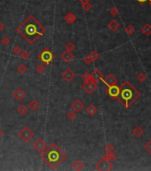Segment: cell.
Instances as JSON below:
<instances>
[{
  "label": "cell",
  "mask_w": 151,
  "mask_h": 171,
  "mask_svg": "<svg viewBox=\"0 0 151 171\" xmlns=\"http://www.w3.org/2000/svg\"><path fill=\"white\" fill-rule=\"evenodd\" d=\"M17 31L29 44L33 45L46 33V28L33 15H30L18 27Z\"/></svg>",
  "instance_id": "6da1fadb"
},
{
  "label": "cell",
  "mask_w": 151,
  "mask_h": 171,
  "mask_svg": "<svg viewBox=\"0 0 151 171\" xmlns=\"http://www.w3.org/2000/svg\"><path fill=\"white\" fill-rule=\"evenodd\" d=\"M67 154L54 143L47 146L41 152L42 159L52 169L57 168L67 159Z\"/></svg>",
  "instance_id": "7a4b0ae2"
},
{
  "label": "cell",
  "mask_w": 151,
  "mask_h": 171,
  "mask_svg": "<svg viewBox=\"0 0 151 171\" xmlns=\"http://www.w3.org/2000/svg\"><path fill=\"white\" fill-rule=\"evenodd\" d=\"M141 97V92L138 91L129 81L125 80L120 86V94L118 100L125 109H128Z\"/></svg>",
  "instance_id": "3957f363"
},
{
  "label": "cell",
  "mask_w": 151,
  "mask_h": 171,
  "mask_svg": "<svg viewBox=\"0 0 151 171\" xmlns=\"http://www.w3.org/2000/svg\"><path fill=\"white\" fill-rule=\"evenodd\" d=\"M37 58L42 63H44V65H49L53 61L55 60L56 56L53 52L51 51V49L49 48H44L39 55H37Z\"/></svg>",
  "instance_id": "277c9868"
},
{
  "label": "cell",
  "mask_w": 151,
  "mask_h": 171,
  "mask_svg": "<svg viewBox=\"0 0 151 171\" xmlns=\"http://www.w3.org/2000/svg\"><path fill=\"white\" fill-rule=\"evenodd\" d=\"M34 136H35V135H34L32 130H31L29 127H22L19 132L20 139L25 143H30V142L34 138Z\"/></svg>",
  "instance_id": "5b68a950"
},
{
  "label": "cell",
  "mask_w": 151,
  "mask_h": 171,
  "mask_svg": "<svg viewBox=\"0 0 151 171\" xmlns=\"http://www.w3.org/2000/svg\"><path fill=\"white\" fill-rule=\"evenodd\" d=\"M96 169L100 171H109L113 169V165H112L111 161H108L104 158H102L96 164Z\"/></svg>",
  "instance_id": "8992f818"
},
{
  "label": "cell",
  "mask_w": 151,
  "mask_h": 171,
  "mask_svg": "<svg viewBox=\"0 0 151 171\" xmlns=\"http://www.w3.org/2000/svg\"><path fill=\"white\" fill-rule=\"evenodd\" d=\"M106 93L109 97L115 100H118L119 97V94H120V87H118V85L110 86L106 88Z\"/></svg>",
  "instance_id": "52a82bcc"
},
{
  "label": "cell",
  "mask_w": 151,
  "mask_h": 171,
  "mask_svg": "<svg viewBox=\"0 0 151 171\" xmlns=\"http://www.w3.org/2000/svg\"><path fill=\"white\" fill-rule=\"evenodd\" d=\"M46 147H47L46 143L44 141V139H42V138L37 139V140L34 142V143H33L34 150H35L36 152H40V153H41V152L44 149H46Z\"/></svg>",
  "instance_id": "ba28073f"
},
{
  "label": "cell",
  "mask_w": 151,
  "mask_h": 171,
  "mask_svg": "<svg viewBox=\"0 0 151 171\" xmlns=\"http://www.w3.org/2000/svg\"><path fill=\"white\" fill-rule=\"evenodd\" d=\"M62 79H64L65 81L68 83H70L74 78H76V72H74L71 69H67L61 74Z\"/></svg>",
  "instance_id": "9c48e42d"
},
{
  "label": "cell",
  "mask_w": 151,
  "mask_h": 171,
  "mask_svg": "<svg viewBox=\"0 0 151 171\" xmlns=\"http://www.w3.org/2000/svg\"><path fill=\"white\" fill-rule=\"evenodd\" d=\"M97 88H98L97 84H89V83H86V82H84L82 84V89L87 94H92L93 92L96 91Z\"/></svg>",
  "instance_id": "30bf717a"
},
{
  "label": "cell",
  "mask_w": 151,
  "mask_h": 171,
  "mask_svg": "<svg viewBox=\"0 0 151 171\" xmlns=\"http://www.w3.org/2000/svg\"><path fill=\"white\" fill-rule=\"evenodd\" d=\"M71 108L74 111L76 112H80L83 109L85 108L84 103L82 102L79 99H76L75 101H73L71 103Z\"/></svg>",
  "instance_id": "8fae6325"
},
{
  "label": "cell",
  "mask_w": 151,
  "mask_h": 171,
  "mask_svg": "<svg viewBox=\"0 0 151 171\" xmlns=\"http://www.w3.org/2000/svg\"><path fill=\"white\" fill-rule=\"evenodd\" d=\"M102 81L104 82V84L107 86V87H110V86L116 85L118 79H116V78L115 77L113 74H109L106 78H102Z\"/></svg>",
  "instance_id": "7c38bea8"
},
{
  "label": "cell",
  "mask_w": 151,
  "mask_h": 171,
  "mask_svg": "<svg viewBox=\"0 0 151 171\" xmlns=\"http://www.w3.org/2000/svg\"><path fill=\"white\" fill-rule=\"evenodd\" d=\"M90 74H91V78H93L96 82L100 81V80H102V78H103V74L99 69H94Z\"/></svg>",
  "instance_id": "4fadbf2b"
},
{
  "label": "cell",
  "mask_w": 151,
  "mask_h": 171,
  "mask_svg": "<svg viewBox=\"0 0 151 171\" xmlns=\"http://www.w3.org/2000/svg\"><path fill=\"white\" fill-rule=\"evenodd\" d=\"M60 59H61V61H63L64 62H66V63H69V62L74 59V55H72L71 52L65 51L60 55Z\"/></svg>",
  "instance_id": "5bb4252c"
},
{
  "label": "cell",
  "mask_w": 151,
  "mask_h": 171,
  "mask_svg": "<svg viewBox=\"0 0 151 171\" xmlns=\"http://www.w3.org/2000/svg\"><path fill=\"white\" fill-rule=\"evenodd\" d=\"M13 97L18 101V102H21V101L26 97V93L22 89L18 88L14 91V93H13Z\"/></svg>",
  "instance_id": "9a60e30c"
},
{
  "label": "cell",
  "mask_w": 151,
  "mask_h": 171,
  "mask_svg": "<svg viewBox=\"0 0 151 171\" xmlns=\"http://www.w3.org/2000/svg\"><path fill=\"white\" fill-rule=\"evenodd\" d=\"M119 27H120V24H119V22L115 19L111 20V21L109 22V24H108V28H109L111 31L118 30L119 29Z\"/></svg>",
  "instance_id": "2e32d148"
},
{
  "label": "cell",
  "mask_w": 151,
  "mask_h": 171,
  "mask_svg": "<svg viewBox=\"0 0 151 171\" xmlns=\"http://www.w3.org/2000/svg\"><path fill=\"white\" fill-rule=\"evenodd\" d=\"M85 111H86V113L89 114L90 116H93L98 112V109H97V107L95 106V105L90 104L85 108Z\"/></svg>",
  "instance_id": "e0dca14e"
},
{
  "label": "cell",
  "mask_w": 151,
  "mask_h": 171,
  "mask_svg": "<svg viewBox=\"0 0 151 171\" xmlns=\"http://www.w3.org/2000/svg\"><path fill=\"white\" fill-rule=\"evenodd\" d=\"M132 135L135 136V137H141V136H143V134H144V130H143V128L141 127H139V126H136L133 129H132Z\"/></svg>",
  "instance_id": "ac0fdd59"
},
{
  "label": "cell",
  "mask_w": 151,
  "mask_h": 171,
  "mask_svg": "<svg viewBox=\"0 0 151 171\" xmlns=\"http://www.w3.org/2000/svg\"><path fill=\"white\" fill-rule=\"evenodd\" d=\"M29 108H30L32 111H37L40 108V103L37 100H32V101H30V103H29Z\"/></svg>",
  "instance_id": "d6986e66"
},
{
  "label": "cell",
  "mask_w": 151,
  "mask_h": 171,
  "mask_svg": "<svg viewBox=\"0 0 151 171\" xmlns=\"http://www.w3.org/2000/svg\"><path fill=\"white\" fill-rule=\"evenodd\" d=\"M64 20L68 22V23L71 24V23H74V22L76 21V16L74 14V13H67V14L65 15Z\"/></svg>",
  "instance_id": "ffe728a7"
},
{
  "label": "cell",
  "mask_w": 151,
  "mask_h": 171,
  "mask_svg": "<svg viewBox=\"0 0 151 171\" xmlns=\"http://www.w3.org/2000/svg\"><path fill=\"white\" fill-rule=\"evenodd\" d=\"M84 167H85V164L83 163L81 161H79V159H76L75 162L72 164V168L76 171L82 170L83 168H84Z\"/></svg>",
  "instance_id": "44dd1931"
},
{
  "label": "cell",
  "mask_w": 151,
  "mask_h": 171,
  "mask_svg": "<svg viewBox=\"0 0 151 171\" xmlns=\"http://www.w3.org/2000/svg\"><path fill=\"white\" fill-rule=\"evenodd\" d=\"M103 158L108 159V161H116V158H118V155L115 153L114 152H106V153L104 154V156H103Z\"/></svg>",
  "instance_id": "7402d4cb"
},
{
  "label": "cell",
  "mask_w": 151,
  "mask_h": 171,
  "mask_svg": "<svg viewBox=\"0 0 151 171\" xmlns=\"http://www.w3.org/2000/svg\"><path fill=\"white\" fill-rule=\"evenodd\" d=\"M141 31H142L143 34L145 36H147V37L150 36L151 35V24L149 23L145 24V25L141 28Z\"/></svg>",
  "instance_id": "603a6c76"
},
{
  "label": "cell",
  "mask_w": 151,
  "mask_h": 171,
  "mask_svg": "<svg viewBox=\"0 0 151 171\" xmlns=\"http://www.w3.org/2000/svg\"><path fill=\"white\" fill-rule=\"evenodd\" d=\"M28 111H29V108L27 107L25 104H21L17 108V111L19 112L21 115H25V114H27Z\"/></svg>",
  "instance_id": "cb8c5ba5"
},
{
  "label": "cell",
  "mask_w": 151,
  "mask_h": 171,
  "mask_svg": "<svg viewBox=\"0 0 151 171\" xmlns=\"http://www.w3.org/2000/svg\"><path fill=\"white\" fill-rule=\"evenodd\" d=\"M17 71L19 72L20 74H24L27 72V71H28V68H27V66L24 63H21L18 65V67L16 68Z\"/></svg>",
  "instance_id": "d4e9b609"
},
{
  "label": "cell",
  "mask_w": 151,
  "mask_h": 171,
  "mask_svg": "<svg viewBox=\"0 0 151 171\" xmlns=\"http://www.w3.org/2000/svg\"><path fill=\"white\" fill-rule=\"evenodd\" d=\"M35 71H36V72H37L38 74H44L46 72V67L43 64H38L36 66Z\"/></svg>",
  "instance_id": "484cf974"
},
{
  "label": "cell",
  "mask_w": 151,
  "mask_h": 171,
  "mask_svg": "<svg viewBox=\"0 0 151 171\" xmlns=\"http://www.w3.org/2000/svg\"><path fill=\"white\" fill-rule=\"evenodd\" d=\"M65 49L68 52H72L76 49V45L73 42H68L66 46H65Z\"/></svg>",
  "instance_id": "4316f807"
},
{
  "label": "cell",
  "mask_w": 151,
  "mask_h": 171,
  "mask_svg": "<svg viewBox=\"0 0 151 171\" xmlns=\"http://www.w3.org/2000/svg\"><path fill=\"white\" fill-rule=\"evenodd\" d=\"M137 80L139 82V83H142L146 80V78H147V76H146V74L144 72H139L138 75H137Z\"/></svg>",
  "instance_id": "83f0119b"
},
{
  "label": "cell",
  "mask_w": 151,
  "mask_h": 171,
  "mask_svg": "<svg viewBox=\"0 0 151 171\" xmlns=\"http://www.w3.org/2000/svg\"><path fill=\"white\" fill-rule=\"evenodd\" d=\"M76 118V112L74 111H70L67 113V119L69 120H74Z\"/></svg>",
  "instance_id": "f1b7e54d"
},
{
  "label": "cell",
  "mask_w": 151,
  "mask_h": 171,
  "mask_svg": "<svg viewBox=\"0 0 151 171\" xmlns=\"http://www.w3.org/2000/svg\"><path fill=\"white\" fill-rule=\"evenodd\" d=\"M134 31H135V28L132 25H128V26H126V28H125V32L127 33V35H132L134 33Z\"/></svg>",
  "instance_id": "f546056e"
},
{
  "label": "cell",
  "mask_w": 151,
  "mask_h": 171,
  "mask_svg": "<svg viewBox=\"0 0 151 171\" xmlns=\"http://www.w3.org/2000/svg\"><path fill=\"white\" fill-rule=\"evenodd\" d=\"M89 56L91 57V59L92 60V62H95V61H97L100 58V55H99L98 53H97L96 51H92L91 52V54L89 55Z\"/></svg>",
  "instance_id": "4dcf8cb0"
},
{
  "label": "cell",
  "mask_w": 151,
  "mask_h": 171,
  "mask_svg": "<svg viewBox=\"0 0 151 171\" xmlns=\"http://www.w3.org/2000/svg\"><path fill=\"white\" fill-rule=\"evenodd\" d=\"M82 6H83V8H84V10L85 11V12H89V11L91 10L92 7V4L90 3V2H85V3H83Z\"/></svg>",
  "instance_id": "1f68e13d"
},
{
  "label": "cell",
  "mask_w": 151,
  "mask_h": 171,
  "mask_svg": "<svg viewBox=\"0 0 151 171\" xmlns=\"http://www.w3.org/2000/svg\"><path fill=\"white\" fill-rule=\"evenodd\" d=\"M21 52H22L21 47V46H15L14 47H13V53L15 55H21Z\"/></svg>",
  "instance_id": "d6a6232c"
},
{
  "label": "cell",
  "mask_w": 151,
  "mask_h": 171,
  "mask_svg": "<svg viewBox=\"0 0 151 171\" xmlns=\"http://www.w3.org/2000/svg\"><path fill=\"white\" fill-rule=\"evenodd\" d=\"M21 55L22 59H24V60H27V59H29V58L30 57V52H29L28 50L22 51L21 54Z\"/></svg>",
  "instance_id": "836d02e7"
},
{
  "label": "cell",
  "mask_w": 151,
  "mask_h": 171,
  "mask_svg": "<svg viewBox=\"0 0 151 171\" xmlns=\"http://www.w3.org/2000/svg\"><path fill=\"white\" fill-rule=\"evenodd\" d=\"M104 150H105L106 152H114V151H115V148H114V146L111 145V143H108V145L105 146Z\"/></svg>",
  "instance_id": "e575fe53"
},
{
  "label": "cell",
  "mask_w": 151,
  "mask_h": 171,
  "mask_svg": "<svg viewBox=\"0 0 151 171\" xmlns=\"http://www.w3.org/2000/svg\"><path fill=\"white\" fill-rule=\"evenodd\" d=\"M10 42H11L10 39H9L8 37H6V36H4V37H3L1 39V43L4 46H8V45L10 44Z\"/></svg>",
  "instance_id": "d590c367"
},
{
  "label": "cell",
  "mask_w": 151,
  "mask_h": 171,
  "mask_svg": "<svg viewBox=\"0 0 151 171\" xmlns=\"http://www.w3.org/2000/svg\"><path fill=\"white\" fill-rule=\"evenodd\" d=\"M109 13H110V14H111L112 16L115 17V16H116V15H118V13H119V11H118V8L115 7V6H114V7H112V8L109 10Z\"/></svg>",
  "instance_id": "8d00e7d4"
},
{
  "label": "cell",
  "mask_w": 151,
  "mask_h": 171,
  "mask_svg": "<svg viewBox=\"0 0 151 171\" xmlns=\"http://www.w3.org/2000/svg\"><path fill=\"white\" fill-rule=\"evenodd\" d=\"M81 77H82V79H84V81H86L87 79H89V78H91V74H90L89 72H86V71H85V72H84L82 74V76H81Z\"/></svg>",
  "instance_id": "74e56055"
},
{
  "label": "cell",
  "mask_w": 151,
  "mask_h": 171,
  "mask_svg": "<svg viewBox=\"0 0 151 171\" xmlns=\"http://www.w3.org/2000/svg\"><path fill=\"white\" fill-rule=\"evenodd\" d=\"M145 150L147 151L148 153L151 154V140H149L147 143L145 145Z\"/></svg>",
  "instance_id": "f35d334b"
},
{
  "label": "cell",
  "mask_w": 151,
  "mask_h": 171,
  "mask_svg": "<svg viewBox=\"0 0 151 171\" xmlns=\"http://www.w3.org/2000/svg\"><path fill=\"white\" fill-rule=\"evenodd\" d=\"M84 62L85 64H87V65H90L92 62V60L91 59V57L88 55V56H86V57L84 59Z\"/></svg>",
  "instance_id": "ab89813d"
},
{
  "label": "cell",
  "mask_w": 151,
  "mask_h": 171,
  "mask_svg": "<svg viewBox=\"0 0 151 171\" xmlns=\"http://www.w3.org/2000/svg\"><path fill=\"white\" fill-rule=\"evenodd\" d=\"M4 29H5V26H4V24L3 23V22H0V32H1V31H3Z\"/></svg>",
  "instance_id": "60d3db41"
},
{
  "label": "cell",
  "mask_w": 151,
  "mask_h": 171,
  "mask_svg": "<svg viewBox=\"0 0 151 171\" xmlns=\"http://www.w3.org/2000/svg\"><path fill=\"white\" fill-rule=\"evenodd\" d=\"M136 1L141 4H145L146 2H148V0H136Z\"/></svg>",
  "instance_id": "b9f144b4"
},
{
  "label": "cell",
  "mask_w": 151,
  "mask_h": 171,
  "mask_svg": "<svg viewBox=\"0 0 151 171\" xmlns=\"http://www.w3.org/2000/svg\"><path fill=\"white\" fill-rule=\"evenodd\" d=\"M78 1H79L81 4H83V3H85V2H90L91 0H78Z\"/></svg>",
  "instance_id": "7bdbcfd3"
},
{
  "label": "cell",
  "mask_w": 151,
  "mask_h": 171,
  "mask_svg": "<svg viewBox=\"0 0 151 171\" xmlns=\"http://www.w3.org/2000/svg\"><path fill=\"white\" fill-rule=\"evenodd\" d=\"M3 135H4V132H3V130L1 129V127H0V138L3 136Z\"/></svg>",
  "instance_id": "ee69618b"
},
{
  "label": "cell",
  "mask_w": 151,
  "mask_h": 171,
  "mask_svg": "<svg viewBox=\"0 0 151 171\" xmlns=\"http://www.w3.org/2000/svg\"><path fill=\"white\" fill-rule=\"evenodd\" d=\"M148 4H150V6H151V0H148Z\"/></svg>",
  "instance_id": "f6af8a7d"
}]
</instances>
